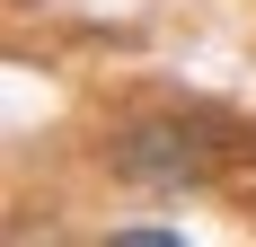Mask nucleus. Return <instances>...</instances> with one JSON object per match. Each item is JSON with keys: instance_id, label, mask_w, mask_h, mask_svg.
Returning a JSON list of instances; mask_svg holds the SVG:
<instances>
[{"instance_id": "1", "label": "nucleus", "mask_w": 256, "mask_h": 247, "mask_svg": "<svg viewBox=\"0 0 256 247\" xmlns=\"http://www.w3.org/2000/svg\"><path fill=\"white\" fill-rule=\"evenodd\" d=\"M238 142H221V124L212 115H142L115 132V176H132V186H204L221 159H230Z\"/></svg>"}]
</instances>
